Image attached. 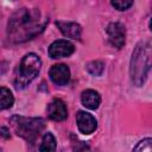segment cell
<instances>
[{"label":"cell","mask_w":152,"mask_h":152,"mask_svg":"<svg viewBox=\"0 0 152 152\" xmlns=\"http://www.w3.org/2000/svg\"><path fill=\"white\" fill-rule=\"evenodd\" d=\"M135 152H151L152 151V139L151 138H146L141 141H139V144L134 147Z\"/></svg>","instance_id":"15"},{"label":"cell","mask_w":152,"mask_h":152,"mask_svg":"<svg viewBox=\"0 0 152 152\" xmlns=\"http://www.w3.org/2000/svg\"><path fill=\"white\" fill-rule=\"evenodd\" d=\"M49 118L53 121H63L68 116V110L65 103L61 99H55L48 107Z\"/></svg>","instance_id":"9"},{"label":"cell","mask_w":152,"mask_h":152,"mask_svg":"<svg viewBox=\"0 0 152 152\" xmlns=\"http://www.w3.org/2000/svg\"><path fill=\"white\" fill-rule=\"evenodd\" d=\"M42 61L36 53H27L23 57L15 74V87L25 88L39 74Z\"/></svg>","instance_id":"4"},{"label":"cell","mask_w":152,"mask_h":152,"mask_svg":"<svg viewBox=\"0 0 152 152\" xmlns=\"http://www.w3.org/2000/svg\"><path fill=\"white\" fill-rule=\"evenodd\" d=\"M74 51H75V46L65 39H58L49 46V56L53 59L68 57Z\"/></svg>","instance_id":"6"},{"label":"cell","mask_w":152,"mask_h":152,"mask_svg":"<svg viewBox=\"0 0 152 152\" xmlns=\"http://www.w3.org/2000/svg\"><path fill=\"white\" fill-rule=\"evenodd\" d=\"M10 124L15 134L28 142L34 141L45 126L44 120L40 118H24L19 115L12 116Z\"/></svg>","instance_id":"3"},{"label":"cell","mask_w":152,"mask_h":152,"mask_svg":"<svg viewBox=\"0 0 152 152\" xmlns=\"http://www.w3.org/2000/svg\"><path fill=\"white\" fill-rule=\"evenodd\" d=\"M82 104L88 109H96L101 103V96L96 90L87 89L81 95Z\"/></svg>","instance_id":"11"},{"label":"cell","mask_w":152,"mask_h":152,"mask_svg":"<svg viewBox=\"0 0 152 152\" xmlns=\"http://www.w3.org/2000/svg\"><path fill=\"white\" fill-rule=\"evenodd\" d=\"M55 150H56V139L50 132H48V133L44 134V137L42 139V144H40L39 151L49 152V151H55Z\"/></svg>","instance_id":"13"},{"label":"cell","mask_w":152,"mask_h":152,"mask_svg":"<svg viewBox=\"0 0 152 152\" xmlns=\"http://www.w3.org/2000/svg\"><path fill=\"white\" fill-rule=\"evenodd\" d=\"M50 78L57 86H65L70 81V70L65 64H55L50 69Z\"/></svg>","instance_id":"8"},{"label":"cell","mask_w":152,"mask_h":152,"mask_svg":"<svg viewBox=\"0 0 152 152\" xmlns=\"http://www.w3.org/2000/svg\"><path fill=\"white\" fill-rule=\"evenodd\" d=\"M57 27L61 30L63 36L66 38H71L75 40H80L81 33H82V27L74 21H56Z\"/></svg>","instance_id":"10"},{"label":"cell","mask_w":152,"mask_h":152,"mask_svg":"<svg viewBox=\"0 0 152 152\" xmlns=\"http://www.w3.org/2000/svg\"><path fill=\"white\" fill-rule=\"evenodd\" d=\"M76 122H77V127H78L80 132L83 134H90L97 127L96 119L91 114L83 112V110H80L76 114Z\"/></svg>","instance_id":"7"},{"label":"cell","mask_w":152,"mask_h":152,"mask_svg":"<svg viewBox=\"0 0 152 152\" xmlns=\"http://www.w3.org/2000/svg\"><path fill=\"white\" fill-rule=\"evenodd\" d=\"M0 137L5 138V139H8L11 135H10V129L7 127H0Z\"/></svg>","instance_id":"17"},{"label":"cell","mask_w":152,"mask_h":152,"mask_svg":"<svg viewBox=\"0 0 152 152\" xmlns=\"http://www.w3.org/2000/svg\"><path fill=\"white\" fill-rule=\"evenodd\" d=\"M103 69H104V65L102 62L100 61H93V62H89L88 65H87V70L94 75V76H100L102 72H103Z\"/></svg>","instance_id":"14"},{"label":"cell","mask_w":152,"mask_h":152,"mask_svg":"<svg viewBox=\"0 0 152 152\" xmlns=\"http://www.w3.org/2000/svg\"><path fill=\"white\" fill-rule=\"evenodd\" d=\"M45 23H42L40 13L37 10L21 8L8 21V37L15 43L25 42L38 34L44 28Z\"/></svg>","instance_id":"1"},{"label":"cell","mask_w":152,"mask_h":152,"mask_svg":"<svg viewBox=\"0 0 152 152\" xmlns=\"http://www.w3.org/2000/svg\"><path fill=\"white\" fill-rule=\"evenodd\" d=\"M151 66V46L148 43H139L131 59V78L137 87H141L147 77V72Z\"/></svg>","instance_id":"2"},{"label":"cell","mask_w":152,"mask_h":152,"mask_svg":"<svg viewBox=\"0 0 152 152\" xmlns=\"http://www.w3.org/2000/svg\"><path fill=\"white\" fill-rule=\"evenodd\" d=\"M112 5L119 11H125L133 5V0H112Z\"/></svg>","instance_id":"16"},{"label":"cell","mask_w":152,"mask_h":152,"mask_svg":"<svg viewBox=\"0 0 152 152\" xmlns=\"http://www.w3.org/2000/svg\"><path fill=\"white\" fill-rule=\"evenodd\" d=\"M107 34L109 43L114 48L120 49L124 46L126 40V30L121 23H110L107 26Z\"/></svg>","instance_id":"5"},{"label":"cell","mask_w":152,"mask_h":152,"mask_svg":"<svg viewBox=\"0 0 152 152\" xmlns=\"http://www.w3.org/2000/svg\"><path fill=\"white\" fill-rule=\"evenodd\" d=\"M14 97L12 91L6 87H0V110L11 108L13 106Z\"/></svg>","instance_id":"12"}]
</instances>
